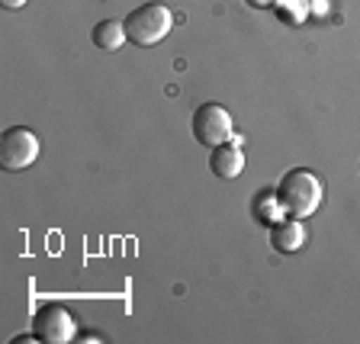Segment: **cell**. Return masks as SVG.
I'll list each match as a JSON object with an SVG mask.
<instances>
[{"instance_id": "12", "label": "cell", "mask_w": 360, "mask_h": 344, "mask_svg": "<svg viewBox=\"0 0 360 344\" xmlns=\"http://www.w3.org/2000/svg\"><path fill=\"white\" fill-rule=\"evenodd\" d=\"M26 4H30V0H0V7L4 10H22Z\"/></svg>"}, {"instance_id": "6", "label": "cell", "mask_w": 360, "mask_h": 344, "mask_svg": "<svg viewBox=\"0 0 360 344\" xmlns=\"http://www.w3.org/2000/svg\"><path fill=\"white\" fill-rule=\"evenodd\" d=\"M302 245H306V229H302V219L283 216L280 222L270 225V248H274L277 255H296Z\"/></svg>"}, {"instance_id": "4", "label": "cell", "mask_w": 360, "mask_h": 344, "mask_svg": "<svg viewBox=\"0 0 360 344\" xmlns=\"http://www.w3.org/2000/svg\"><path fill=\"white\" fill-rule=\"evenodd\" d=\"M32 335L42 344H68L77 341V322L75 315L68 312L58 302H49V306H39L36 315H32Z\"/></svg>"}, {"instance_id": "2", "label": "cell", "mask_w": 360, "mask_h": 344, "mask_svg": "<svg viewBox=\"0 0 360 344\" xmlns=\"http://www.w3.org/2000/svg\"><path fill=\"white\" fill-rule=\"evenodd\" d=\"M122 23H126L129 42L139 45V49H151V45L167 39V32H171V26H174V13L165 7V4L148 0L142 7H135Z\"/></svg>"}, {"instance_id": "5", "label": "cell", "mask_w": 360, "mask_h": 344, "mask_svg": "<svg viewBox=\"0 0 360 344\" xmlns=\"http://www.w3.org/2000/svg\"><path fill=\"white\" fill-rule=\"evenodd\" d=\"M39 158V139L32 129L26 126H10L0 139V167L10 174L26 171V167L36 165Z\"/></svg>"}, {"instance_id": "1", "label": "cell", "mask_w": 360, "mask_h": 344, "mask_svg": "<svg viewBox=\"0 0 360 344\" xmlns=\"http://www.w3.org/2000/svg\"><path fill=\"white\" fill-rule=\"evenodd\" d=\"M277 196H280V206H283L286 216L292 219H306L312 216L325 200V187H322V177L309 167H292L280 177L277 184Z\"/></svg>"}, {"instance_id": "8", "label": "cell", "mask_w": 360, "mask_h": 344, "mask_svg": "<svg viewBox=\"0 0 360 344\" xmlns=\"http://www.w3.org/2000/svg\"><path fill=\"white\" fill-rule=\"evenodd\" d=\"M90 39H94V45H97L100 52H120L122 45L129 42L126 23H120V20H100L97 26H94V32H90Z\"/></svg>"}, {"instance_id": "11", "label": "cell", "mask_w": 360, "mask_h": 344, "mask_svg": "<svg viewBox=\"0 0 360 344\" xmlns=\"http://www.w3.org/2000/svg\"><path fill=\"white\" fill-rule=\"evenodd\" d=\"M245 4H248L251 10H270L274 4H277V0H245Z\"/></svg>"}, {"instance_id": "7", "label": "cell", "mask_w": 360, "mask_h": 344, "mask_svg": "<svg viewBox=\"0 0 360 344\" xmlns=\"http://www.w3.org/2000/svg\"><path fill=\"white\" fill-rule=\"evenodd\" d=\"M241 171H245V155L235 142L210 148V174L216 180H235Z\"/></svg>"}, {"instance_id": "3", "label": "cell", "mask_w": 360, "mask_h": 344, "mask_svg": "<svg viewBox=\"0 0 360 344\" xmlns=\"http://www.w3.org/2000/svg\"><path fill=\"white\" fill-rule=\"evenodd\" d=\"M190 129H193V139L202 145V148H216V145L232 142L235 135V122L229 116V110L219 103H200L190 120Z\"/></svg>"}, {"instance_id": "13", "label": "cell", "mask_w": 360, "mask_h": 344, "mask_svg": "<svg viewBox=\"0 0 360 344\" xmlns=\"http://www.w3.org/2000/svg\"><path fill=\"white\" fill-rule=\"evenodd\" d=\"M81 341H103V335L100 331H84V335H77Z\"/></svg>"}, {"instance_id": "9", "label": "cell", "mask_w": 360, "mask_h": 344, "mask_svg": "<svg viewBox=\"0 0 360 344\" xmlns=\"http://www.w3.org/2000/svg\"><path fill=\"white\" fill-rule=\"evenodd\" d=\"M251 216H255L261 225H267V229L274 222H280L286 212H283V206H280L277 190H261V193L251 196Z\"/></svg>"}, {"instance_id": "10", "label": "cell", "mask_w": 360, "mask_h": 344, "mask_svg": "<svg viewBox=\"0 0 360 344\" xmlns=\"http://www.w3.org/2000/svg\"><path fill=\"white\" fill-rule=\"evenodd\" d=\"M274 7H277L280 20L292 23V26H300V23L309 16V0H277Z\"/></svg>"}]
</instances>
